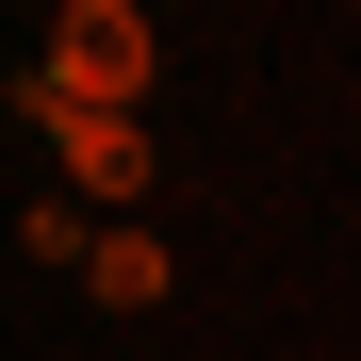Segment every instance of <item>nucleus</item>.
Segmentation results:
<instances>
[{
	"label": "nucleus",
	"instance_id": "7ed1b4c3",
	"mask_svg": "<svg viewBox=\"0 0 361 361\" xmlns=\"http://www.w3.org/2000/svg\"><path fill=\"white\" fill-rule=\"evenodd\" d=\"M99 312H164V230H99Z\"/></svg>",
	"mask_w": 361,
	"mask_h": 361
},
{
	"label": "nucleus",
	"instance_id": "f03ea898",
	"mask_svg": "<svg viewBox=\"0 0 361 361\" xmlns=\"http://www.w3.org/2000/svg\"><path fill=\"white\" fill-rule=\"evenodd\" d=\"M17 115L66 148V180H82V197H148V180H164L148 115H82V99H49V66H17Z\"/></svg>",
	"mask_w": 361,
	"mask_h": 361
},
{
	"label": "nucleus",
	"instance_id": "20e7f679",
	"mask_svg": "<svg viewBox=\"0 0 361 361\" xmlns=\"http://www.w3.org/2000/svg\"><path fill=\"white\" fill-rule=\"evenodd\" d=\"M17 247H33V263H99V230H82V197H33V214H17Z\"/></svg>",
	"mask_w": 361,
	"mask_h": 361
},
{
	"label": "nucleus",
	"instance_id": "f257e3e1",
	"mask_svg": "<svg viewBox=\"0 0 361 361\" xmlns=\"http://www.w3.org/2000/svg\"><path fill=\"white\" fill-rule=\"evenodd\" d=\"M164 82V33L132 17V0H66L49 17V99H82V115H148Z\"/></svg>",
	"mask_w": 361,
	"mask_h": 361
}]
</instances>
